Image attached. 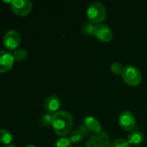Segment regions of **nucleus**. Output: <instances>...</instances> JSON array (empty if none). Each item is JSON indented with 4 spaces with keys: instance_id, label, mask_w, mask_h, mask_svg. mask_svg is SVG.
<instances>
[{
    "instance_id": "obj_1",
    "label": "nucleus",
    "mask_w": 147,
    "mask_h": 147,
    "mask_svg": "<svg viewBox=\"0 0 147 147\" xmlns=\"http://www.w3.org/2000/svg\"><path fill=\"white\" fill-rule=\"evenodd\" d=\"M74 124V119L70 113L60 110L53 115L52 127L54 132L62 137H66L71 134Z\"/></svg>"
},
{
    "instance_id": "obj_2",
    "label": "nucleus",
    "mask_w": 147,
    "mask_h": 147,
    "mask_svg": "<svg viewBox=\"0 0 147 147\" xmlns=\"http://www.w3.org/2000/svg\"><path fill=\"white\" fill-rule=\"evenodd\" d=\"M87 16L89 22L94 24L102 23L107 18V9L101 2H94L89 4L87 9Z\"/></svg>"
},
{
    "instance_id": "obj_3",
    "label": "nucleus",
    "mask_w": 147,
    "mask_h": 147,
    "mask_svg": "<svg viewBox=\"0 0 147 147\" xmlns=\"http://www.w3.org/2000/svg\"><path fill=\"white\" fill-rule=\"evenodd\" d=\"M124 82L130 86H138L142 81V73L134 65H126L121 74Z\"/></svg>"
},
{
    "instance_id": "obj_4",
    "label": "nucleus",
    "mask_w": 147,
    "mask_h": 147,
    "mask_svg": "<svg viewBox=\"0 0 147 147\" xmlns=\"http://www.w3.org/2000/svg\"><path fill=\"white\" fill-rule=\"evenodd\" d=\"M118 124L123 130L132 132L136 127V118L132 112L124 110L119 115Z\"/></svg>"
},
{
    "instance_id": "obj_5",
    "label": "nucleus",
    "mask_w": 147,
    "mask_h": 147,
    "mask_svg": "<svg viewBox=\"0 0 147 147\" xmlns=\"http://www.w3.org/2000/svg\"><path fill=\"white\" fill-rule=\"evenodd\" d=\"M33 4L29 0H14L10 3L11 11L20 16H25L32 10Z\"/></svg>"
},
{
    "instance_id": "obj_6",
    "label": "nucleus",
    "mask_w": 147,
    "mask_h": 147,
    "mask_svg": "<svg viewBox=\"0 0 147 147\" xmlns=\"http://www.w3.org/2000/svg\"><path fill=\"white\" fill-rule=\"evenodd\" d=\"M21 36L20 34L15 30H9L3 36V43L5 48L8 50H16L19 48L21 44Z\"/></svg>"
},
{
    "instance_id": "obj_7",
    "label": "nucleus",
    "mask_w": 147,
    "mask_h": 147,
    "mask_svg": "<svg viewBox=\"0 0 147 147\" xmlns=\"http://www.w3.org/2000/svg\"><path fill=\"white\" fill-rule=\"evenodd\" d=\"M111 141L108 134L105 132H101L99 134H95L94 135L91 136L87 143V147H110Z\"/></svg>"
},
{
    "instance_id": "obj_8",
    "label": "nucleus",
    "mask_w": 147,
    "mask_h": 147,
    "mask_svg": "<svg viewBox=\"0 0 147 147\" xmlns=\"http://www.w3.org/2000/svg\"><path fill=\"white\" fill-rule=\"evenodd\" d=\"M94 35L101 42H109L113 37V32L108 25L99 23L95 24Z\"/></svg>"
},
{
    "instance_id": "obj_9",
    "label": "nucleus",
    "mask_w": 147,
    "mask_h": 147,
    "mask_svg": "<svg viewBox=\"0 0 147 147\" xmlns=\"http://www.w3.org/2000/svg\"><path fill=\"white\" fill-rule=\"evenodd\" d=\"M15 58L9 51H0V73L9 71L14 65Z\"/></svg>"
},
{
    "instance_id": "obj_10",
    "label": "nucleus",
    "mask_w": 147,
    "mask_h": 147,
    "mask_svg": "<svg viewBox=\"0 0 147 147\" xmlns=\"http://www.w3.org/2000/svg\"><path fill=\"white\" fill-rule=\"evenodd\" d=\"M61 103H62L61 99L58 96L51 95L45 99L43 107L48 114L54 115V114L57 113L58 111H60L59 109L61 108Z\"/></svg>"
},
{
    "instance_id": "obj_11",
    "label": "nucleus",
    "mask_w": 147,
    "mask_h": 147,
    "mask_svg": "<svg viewBox=\"0 0 147 147\" xmlns=\"http://www.w3.org/2000/svg\"><path fill=\"white\" fill-rule=\"evenodd\" d=\"M88 132H89V130L87 128V127L84 124H81L75 130L71 132L69 140H71L72 144L73 143H79L83 139V137L88 135Z\"/></svg>"
},
{
    "instance_id": "obj_12",
    "label": "nucleus",
    "mask_w": 147,
    "mask_h": 147,
    "mask_svg": "<svg viewBox=\"0 0 147 147\" xmlns=\"http://www.w3.org/2000/svg\"><path fill=\"white\" fill-rule=\"evenodd\" d=\"M84 125L87 127V128L95 134L101 133L102 131V126L100 123V121L94 118V116H87L84 119Z\"/></svg>"
},
{
    "instance_id": "obj_13",
    "label": "nucleus",
    "mask_w": 147,
    "mask_h": 147,
    "mask_svg": "<svg viewBox=\"0 0 147 147\" xmlns=\"http://www.w3.org/2000/svg\"><path fill=\"white\" fill-rule=\"evenodd\" d=\"M144 140H145V136L143 133L138 129H134L132 132H130L127 137L128 143L130 144V146H139L144 141Z\"/></svg>"
},
{
    "instance_id": "obj_14",
    "label": "nucleus",
    "mask_w": 147,
    "mask_h": 147,
    "mask_svg": "<svg viewBox=\"0 0 147 147\" xmlns=\"http://www.w3.org/2000/svg\"><path fill=\"white\" fill-rule=\"evenodd\" d=\"M13 140L12 134L7 129H1L0 130V143L3 145L9 146Z\"/></svg>"
},
{
    "instance_id": "obj_15",
    "label": "nucleus",
    "mask_w": 147,
    "mask_h": 147,
    "mask_svg": "<svg viewBox=\"0 0 147 147\" xmlns=\"http://www.w3.org/2000/svg\"><path fill=\"white\" fill-rule=\"evenodd\" d=\"M94 27L95 25L91 22H86L81 28V31L82 34L87 35V36H90V35H94Z\"/></svg>"
},
{
    "instance_id": "obj_16",
    "label": "nucleus",
    "mask_w": 147,
    "mask_h": 147,
    "mask_svg": "<svg viewBox=\"0 0 147 147\" xmlns=\"http://www.w3.org/2000/svg\"><path fill=\"white\" fill-rule=\"evenodd\" d=\"M54 147H72V142L69 140V138L62 137L55 141Z\"/></svg>"
},
{
    "instance_id": "obj_17",
    "label": "nucleus",
    "mask_w": 147,
    "mask_h": 147,
    "mask_svg": "<svg viewBox=\"0 0 147 147\" xmlns=\"http://www.w3.org/2000/svg\"><path fill=\"white\" fill-rule=\"evenodd\" d=\"M13 56H14L16 60L23 61L27 57V51L24 48H17L16 50H15V52L13 53Z\"/></svg>"
},
{
    "instance_id": "obj_18",
    "label": "nucleus",
    "mask_w": 147,
    "mask_h": 147,
    "mask_svg": "<svg viewBox=\"0 0 147 147\" xmlns=\"http://www.w3.org/2000/svg\"><path fill=\"white\" fill-rule=\"evenodd\" d=\"M124 68H125V66H124L122 64L119 63V62H114V63H113V64L111 65V66H110L111 71L113 72L114 74H116V75L122 74V72H123V71H124Z\"/></svg>"
},
{
    "instance_id": "obj_19",
    "label": "nucleus",
    "mask_w": 147,
    "mask_h": 147,
    "mask_svg": "<svg viewBox=\"0 0 147 147\" xmlns=\"http://www.w3.org/2000/svg\"><path fill=\"white\" fill-rule=\"evenodd\" d=\"M110 147H131L130 144L128 143L127 140L126 139H118V140H115L112 144H111V146Z\"/></svg>"
},
{
    "instance_id": "obj_20",
    "label": "nucleus",
    "mask_w": 147,
    "mask_h": 147,
    "mask_svg": "<svg viewBox=\"0 0 147 147\" xmlns=\"http://www.w3.org/2000/svg\"><path fill=\"white\" fill-rule=\"evenodd\" d=\"M52 117H53V115H51L49 114H46V115H42L41 121H41V125L44 126V127L51 125L52 124Z\"/></svg>"
},
{
    "instance_id": "obj_21",
    "label": "nucleus",
    "mask_w": 147,
    "mask_h": 147,
    "mask_svg": "<svg viewBox=\"0 0 147 147\" xmlns=\"http://www.w3.org/2000/svg\"><path fill=\"white\" fill-rule=\"evenodd\" d=\"M25 147H36L35 145H33V144H29V145H27Z\"/></svg>"
},
{
    "instance_id": "obj_22",
    "label": "nucleus",
    "mask_w": 147,
    "mask_h": 147,
    "mask_svg": "<svg viewBox=\"0 0 147 147\" xmlns=\"http://www.w3.org/2000/svg\"><path fill=\"white\" fill-rule=\"evenodd\" d=\"M3 147H16V146H13V145H9V146H3Z\"/></svg>"
},
{
    "instance_id": "obj_23",
    "label": "nucleus",
    "mask_w": 147,
    "mask_h": 147,
    "mask_svg": "<svg viewBox=\"0 0 147 147\" xmlns=\"http://www.w3.org/2000/svg\"><path fill=\"white\" fill-rule=\"evenodd\" d=\"M77 147H82V146H77Z\"/></svg>"
}]
</instances>
